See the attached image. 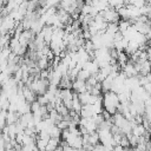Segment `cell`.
Returning <instances> with one entry per match:
<instances>
[{
	"label": "cell",
	"mask_w": 151,
	"mask_h": 151,
	"mask_svg": "<svg viewBox=\"0 0 151 151\" xmlns=\"http://www.w3.org/2000/svg\"><path fill=\"white\" fill-rule=\"evenodd\" d=\"M119 105H120V100H119L118 93H116L113 91L104 92V94H103V106H104L105 111H107L109 113H111L113 116L116 112H118Z\"/></svg>",
	"instance_id": "6da1fadb"
},
{
	"label": "cell",
	"mask_w": 151,
	"mask_h": 151,
	"mask_svg": "<svg viewBox=\"0 0 151 151\" xmlns=\"http://www.w3.org/2000/svg\"><path fill=\"white\" fill-rule=\"evenodd\" d=\"M101 17L104 18V20L107 22V24H113V22H118L119 19H120V15L118 13V9L116 8H112V7H109L107 9L100 12Z\"/></svg>",
	"instance_id": "7a4b0ae2"
},
{
	"label": "cell",
	"mask_w": 151,
	"mask_h": 151,
	"mask_svg": "<svg viewBox=\"0 0 151 151\" xmlns=\"http://www.w3.org/2000/svg\"><path fill=\"white\" fill-rule=\"evenodd\" d=\"M122 72L125 74L126 78H131V77H136L138 76V70L136 68V65L133 61H127L123 67H122Z\"/></svg>",
	"instance_id": "3957f363"
},
{
	"label": "cell",
	"mask_w": 151,
	"mask_h": 151,
	"mask_svg": "<svg viewBox=\"0 0 151 151\" xmlns=\"http://www.w3.org/2000/svg\"><path fill=\"white\" fill-rule=\"evenodd\" d=\"M53 33H54V27L53 26H50V25H45L44 28L41 29V32L39 33V35L45 40V42L47 45H50L51 39L53 37Z\"/></svg>",
	"instance_id": "277c9868"
},
{
	"label": "cell",
	"mask_w": 151,
	"mask_h": 151,
	"mask_svg": "<svg viewBox=\"0 0 151 151\" xmlns=\"http://www.w3.org/2000/svg\"><path fill=\"white\" fill-rule=\"evenodd\" d=\"M72 88L76 93H83V92H86L87 91V84L86 81L84 80H80V79H76L72 84Z\"/></svg>",
	"instance_id": "5b68a950"
},
{
	"label": "cell",
	"mask_w": 151,
	"mask_h": 151,
	"mask_svg": "<svg viewBox=\"0 0 151 151\" xmlns=\"http://www.w3.org/2000/svg\"><path fill=\"white\" fill-rule=\"evenodd\" d=\"M60 138H55V137H51L48 140V144L46 146V151H55V149L60 145Z\"/></svg>",
	"instance_id": "8992f818"
},
{
	"label": "cell",
	"mask_w": 151,
	"mask_h": 151,
	"mask_svg": "<svg viewBox=\"0 0 151 151\" xmlns=\"http://www.w3.org/2000/svg\"><path fill=\"white\" fill-rule=\"evenodd\" d=\"M146 132H147V130L145 129V126H144L143 124H136V125L132 127V133L136 134L137 137H142V136H144Z\"/></svg>",
	"instance_id": "52a82bcc"
},
{
	"label": "cell",
	"mask_w": 151,
	"mask_h": 151,
	"mask_svg": "<svg viewBox=\"0 0 151 151\" xmlns=\"http://www.w3.org/2000/svg\"><path fill=\"white\" fill-rule=\"evenodd\" d=\"M37 65L40 70H47L48 66L51 65V60L47 58V57H40L38 60H37Z\"/></svg>",
	"instance_id": "ba28073f"
},
{
	"label": "cell",
	"mask_w": 151,
	"mask_h": 151,
	"mask_svg": "<svg viewBox=\"0 0 151 151\" xmlns=\"http://www.w3.org/2000/svg\"><path fill=\"white\" fill-rule=\"evenodd\" d=\"M131 25H132V22H131V20H125V19H123V20H120L119 21V31L122 32V33H124V32H126L130 27H131Z\"/></svg>",
	"instance_id": "9c48e42d"
},
{
	"label": "cell",
	"mask_w": 151,
	"mask_h": 151,
	"mask_svg": "<svg viewBox=\"0 0 151 151\" xmlns=\"http://www.w3.org/2000/svg\"><path fill=\"white\" fill-rule=\"evenodd\" d=\"M105 32L114 37V34H116L117 32H119V26L117 25V22H113V24H107V27H106V31H105Z\"/></svg>",
	"instance_id": "30bf717a"
},
{
	"label": "cell",
	"mask_w": 151,
	"mask_h": 151,
	"mask_svg": "<svg viewBox=\"0 0 151 151\" xmlns=\"http://www.w3.org/2000/svg\"><path fill=\"white\" fill-rule=\"evenodd\" d=\"M47 131H48V133H50L51 137H55V138H60V137H61V132H63L57 125H53V126L50 127Z\"/></svg>",
	"instance_id": "8fae6325"
},
{
	"label": "cell",
	"mask_w": 151,
	"mask_h": 151,
	"mask_svg": "<svg viewBox=\"0 0 151 151\" xmlns=\"http://www.w3.org/2000/svg\"><path fill=\"white\" fill-rule=\"evenodd\" d=\"M48 140L50 139H42V138H37V147L40 150V151H46V146L48 144Z\"/></svg>",
	"instance_id": "7c38bea8"
},
{
	"label": "cell",
	"mask_w": 151,
	"mask_h": 151,
	"mask_svg": "<svg viewBox=\"0 0 151 151\" xmlns=\"http://www.w3.org/2000/svg\"><path fill=\"white\" fill-rule=\"evenodd\" d=\"M127 61H129V60H127V55H126V53H124L123 51L119 52V53H118V57H117V63L123 67Z\"/></svg>",
	"instance_id": "4fadbf2b"
},
{
	"label": "cell",
	"mask_w": 151,
	"mask_h": 151,
	"mask_svg": "<svg viewBox=\"0 0 151 151\" xmlns=\"http://www.w3.org/2000/svg\"><path fill=\"white\" fill-rule=\"evenodd\" d=\"M91 76H92V74H91L88 71H86L85 68H81V70L79 71V73H78V78H77V79H80V80L86 81Z\"/></svg>",
	"instance_id": "5bb4252c"
},
{
	"label": "cell",
	"mask_w": 151,
	"mask_h": 151,
	"mask_svg": "<svg viewBox=\"0 0 151 151\" xmlns=\"http://www.w3.org/2000/svg\"><path fill=\"white\" fill-rule=\"evenodd\" d=\"M61 131H64V130H66V129H68V126H70V122L67 120V119H63V120H60L58 124H55Z\"/></svg>",
	"instance_id": "9a60e30c"
},
{
	"label": "cell",
	"mask_w": 151,
	"mask_h": 151,
	"mask_svg": "<svg viewBox=\"0 0 151 151\" xmlns=\"http://www.w3.org/2000/svg\"><path fill=\"white\" fill-rule=\"evenodd\" d=\"M40 107H41V104H40L38 100H35V101L31 103V112H32V113H34V112L39 111V110H40Z\"/></svg>",
	"instance_id": "2e32d148"
},
{
	"label": "cell",
	"mask_w": 151,
	"mask_h": 151,
	"mask_svg": "<svg viewBox=\"0 0 151 151\" xmlns=\"http://www.w3.org/2000/svg\"><path fill=\"white\" fill-rule=\"evenodd\" d=\"M4 151H14V149H5Z\"/></svg>",
	"instance_id": "e0dca14e"
},
{
	"label": "cell",
	"mask_w": 151,
	"mask_h": 151,
	"mask_svg": "<svg viewBox=\"0 0 151 151\" xmlns=\"http://www.w3.org/2000/svg\"><path fill=\"white\" fill-rule=\"evenodd\" d=\"M32 151H40V150H39V149H38V147H37V146H35V147H34V149H33V150H32Z\"/></svg>",
	"instance_id": "ac0fdd59"
}]
</instances>
